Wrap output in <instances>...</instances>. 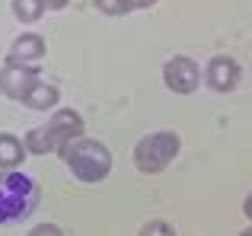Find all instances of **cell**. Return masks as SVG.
I'll use <instances>...</instances> for the list:
<instances>
[{
  "instance_id": "obj_19",
  "label": "cell",
  "mask_w": 252,
  "mask_h": 236,
  "mask_svg": "<svg viewBox=\"0 0 252 236\" xmlns=\"http://www.w3.org/2000/svg\"><path fill=\"white\" fill-rule=\"evenodd\" d=\"M240 236H252V227H246V230H243V233H240Z\"/></svg>"
},
{
  "instance_id": "obj_16",
  "label": "cell",
  "mask_w": 252,
  "mask_h": 236,
  "mask_svg": "<svg viewBox=\"0 0 252 236\" xmlns=\"http://www.w3.org/2000/svg\"><path fill=\"white\" fill-rule=\"evenodd\" d=\"M67 3H70V0H45V6H48V10H64Z\"/></svg>"
},
{
  "instance_id": "obj_12",
  "label": "cell",
  "mask_w": 252,
  "mask_h": 236,
  "mask_svg": "<svg viewBox=\"0 0 252 236\" xmlns=\"http://www.w3.org/2000/svg\"><path fill=\"white\" fill-rule=\"evenodd\" d=\"M23 144H26V150H29V153H51V150H58V147H55V141H51V134H48L45 128L29 131Z\"/></svg>"
},
{
  "instance_id": "obj_18",
  "label": "cell",
  "mask_w": 252,
  "mask_h": 236,
  "mask_svg": "<svg viewBox=\"0 0 252 236\" xmlns=\"http://www.w3.org/2000/svg\"><path fill=\"white\" fill-rule=\"evenodd\" d=\"M157 0H134V6H154Z\"/></svg>"
},
{
  "instance_id": "obj_4",
  "label": "cell",
  "mask_w": 252,
  "mask_h": 236,
  "mask_svg": "<svg viewBox=\"0 0 252 236\" xmlns=\"http://www.w3.org/2000/svg\"><path fill=\"white\" fill-rule=\"evenodd\" d=\"M163 83L179 96L195 93L198 83H201V70H198V64L191 61V58L176 55V58H169V61L163 64Z\"/></svg>"
},
{
  "instance_id": "obj_2",
  "label": "cell",
  "mask_w": 252,
  "mask_h": 236,
  "mask_svg": "<svg viewBox=\"0 0 252 236\" xmlns=\"http://www.w3.org/2000/svg\"><path fill=\"white\" fill-rule=\"evenodd\" d=\"M61 160L67 163V169L77 176L80 182H102L112 169V153L102 141H93V137H77V141L64 144Z\"/></svg>"
},
{
  "instance_id": "obj_11",
  "label": "cell",
  "mask_w": 252,
  "mask_h": 236,
  "mask_svg": "<svg viewBox=\"0 0 252 236\" xmlns=\"http://www.w3.org/2000/svg\"><path fill=\"white\" fill-rule=\"evenodd\" d=\"M45 10H48L45 0H13V16L23 19V23H35Z\"/></svg>"
},
{
  "instance_id": "obj_1",
  "label": "cell",
  "mask_w": 252,
  "mask_h": 236,
  "mask_svg": "<svg viewBox=\"0 0 252 236\" xmlns=\"http://www.w3.org/2000/svg\"><path fill=\"white\" fill-rule=\"evenodd\" d=\"M38 198H42V192H38L35 179L16 173V169L0 173V227L26 220L38 207Z\"/></svg>"
},
{
  "instance_id": "obj_15",
  "label": "cell",
  "mask_w": 252,
  "mask_h": 236,
  "mask_svg": "<svg viewBox=\"0 0 252 236\" xmlns=\"http://www.w3.org/2000/svg\"><path fill=\"white\" fill-rule=\"evenodd\" d=\"M29 236H61V230H58L55 224H42V227H35Z\"/></svg>"
},
{
  "instance_id": "obj_14",
  "label": "cell",
  "mask_w": 252,
  "mask_h": 236,
  "mask_svg": "<svg viewBox=\"0 0 252 236\" xmlns=\"http://www.w3.org/2000/svg\"><path fill=\"white\" fill-rule=\"evenodd\" d=\"M137 236H176V230L166 224V220H150V224L141 227V233Z\"/></svg>"
},
{
  "instance_id": "obj_5",
  "label": "cell",
  "mask_w": 252,
  "mask_h": 236,
  "mask_svg": "<svg viewBox=\"0 0 252 236\" xmlns=\"http://www.w3.org/2000/svg\"><path fill=\"white\" fill-rule=\"evenodd\" d=\"M38 83V70L29 64H6L0 70V93L10 96V99H26L32 87Z\"/></svg>"
},
{
  "instance_id": "obj_17",
  "label": "cell",
  "mask_w": 252,
  "mask_h": 236,
  "mask_svg": "<svg viewBox=\"0 0 252 236\" xmlns=\"http://www.w3.org/2000/svg\"><path fill=\"white\" fill-rule=\"evenodd\" d=\"M243 211H246V217L252 220V192L246 195V201H243Z\"/></svg>"
},
{
  "instance_id": "obj_13",
  "label": "cell",
  "mask_w": 252,
  "mask_h": 236,
  "mask_svg": "<svg viewBox=\"0 0 252 236\" xmlns=\"http://www.w3.org/2000/svg\"><path fill=\"white\" fill-rule=\"evenodd\" d=\"M96 3V10L109 13V16H122V13L134 10V0H93Z\"/></svg>"
},
{
  "instance_id": "obj_3",
  "label": "cell",
  "mask_w": 252,
  "mask_h": 236,
  "mask_svg": "<svg viewBox=\"0 0 252 236\" xmlns=\"http://www.w3.org/2000/svg\"><path fill=\"white\" fill-rule=\"evenodd\" d=\"M176 153H179V134H172V131H154V134H147V137L137 141L134 163H137L141 173L157 176L176 160Z\"/></svg>"
},
{
  "instance_id": "obj_7",
  "label": "cell",
  "mask_w": 252,
  "mask_h": 236,
  "mask_svg": "<svg viewBox=\"0 0 252 236\" xmlns=\"http://www.w3.org/2000/svg\"><path fill=\"white\" fill-rule=\"evenodd\" d=\"M45 131L51 134L55 147L61 150L64 144L77 141V137L83 134V118H80V112H74V109H58L55 118H51V121L45 124Z\"/></svg>"
},
{
  "instance_id": "obj_8",
  "label": "cell",
  "mask_w": 252,
  "mask_h": 236,
  "mask_svg": "<svg viewBox=\"0 0 252 236\" xmlns=\"http://www.w3.org/2000/svg\"><path fill=\"white\" fill-rule=\"evenodd\" d=\"M45 58V38L38 32H23L10 48V64H32Z\"/></svg>"
},
{
  "instance_id": "obj_6",
  "label": "cell",
  "mask_w": 252,
  "mask_h": 236,
  "mask_svg": "<svg viewBox=\"0 0 252 236\" xmlns=\"http://www.w3.org/2000/svg\"><path fill=\"white\" fill-rule=\"evenodd\" d=\"M204 83L214 93H230L240 83V64H236V58H227V55L211 58L208 67H204Z\"/></svg>"
},
{
  "instance_id": "obj_10",
  "label": "cell",
  "mask_w": 252,
  "mask_h": 236,
  "mask_svg": "<svg viewBox=\"0 0 252 236\" xmlns=\"http://www.w3.org/2000/svg\"><path fill=\"white\" fill-rule=\"evenodd\" d=\"M23 150H26V144L19 141V137H13V134H0V166H6V169H13V166H19L23 163Z\"/></svg>"
},
{
  "instance_id": "obj_9",
  "label": "cell",
  "mask_w": 252,
  "mask_h": 236,
  "mask_svg": "<svg viewBox=\"0 0 252 236\" xmlns=\"http://www.w3.org/2000/svg\"><path fill=\"white\" fill-rule=\"evenodd\" d=\"M58 99H61V93H58V87L55 83H45V80H38L35 87L26 93V106L29 109H35V112H45V109H55L58 106Z\"/></svg>"
}]
</instances>
